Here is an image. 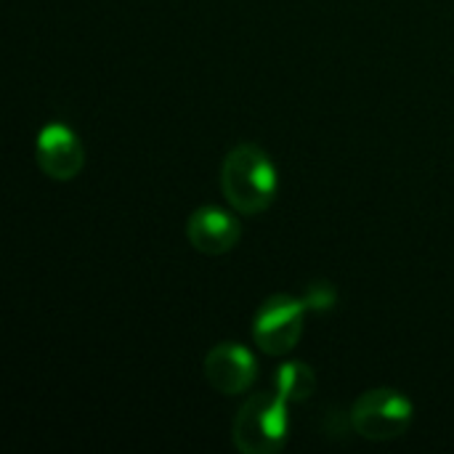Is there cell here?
Here are the masks:
<instances>
[{
	"instance_id": "obj_2",
	"label": "cell",
	"mask_w": 454,
	"mask_h": 454,
	"mask_svg": "<svg viewBox=\"0 0 454 454\" xmlns=\"http://www.w3.org/2000/svg\"><path fill=\"white\" fill-rule=\"evenodd\" d=\"M231 442L242 454H274L287 442V404L274 394L247 399L231 426Z\"/></svg>"
},
{
	"instance_id": "obj_4",
	"label": "cell",
	"mask_w": 454,
	"mask_h": 454,
	"mask_svg": "<svg viewBox=\"0 0 454 454\" xmlns=\"http://www.w3.org/2000/svg\"><path fill=\"white\" fill-rule=\"evenodd\" d=\"M303 301L293 295H271L253 319L255 346L269 356H287L303 335Z\"/></svg>"
},
{
	"instance_id": "obj_6",
	"label": "cell",
	"mask_w": 454,
	"mask_h": 454,
	"mask_svg": "<svg viewBox=\"0 0 454 454\" xmlns=\"http://www.w3.org/2000/svg\"><path fill=\"white\" fill-rule=\"evenodd\" d=\"M258 375L255 356L242 343H218L205 356V378L223 396L245 394Z\"/></svg>"
},
{
	"instance_id": "obj_1",
	"label": "cell",
	"mask_w": 454,
	"mask_h": 454,
	"mask_svg": "<svg viewBox=\"0 0 454 454\" xmlns=\"http://www.w3.org/2000/svg\"><path fill=\"white\" fill-rule=\"evenodd\" d=\"M221 189L237 213L258 215L277 197V168L258 144H239L223 157Z\"/></svg>"
},
{
	"instance_id": "obj_3",
	"label": "cell",
	"mask_w": 454,
	"mask_h": 454,
	"mask_svg": "<svg viewBox=\"0 0 454 454\" xmlns=\"http://www.w3.org/2000/svg\"><path fill=\"white\" fill-rule=\"evenodd\" d=\"M412 402L394 388H375L359 396L351 407L348 423L354 434L367 442H394L412 426Z\"/></svg>"
},
{
	"instance_id": "obj_9",
	"label": "cell",
	"mask_w": 454,
	"mask_h": 454,
	"mask_svg": "<svg viewBox=\"0 0 454 454\" xmlns=\"http://www.w3.org/2000/svg\"><path fill=\"white\" fill-rule=\"evenodd\" d=\"M335 301H338V290L330 285V282H311L306 295H303V306L306 311H314V314H327L335 309Z\"/></svg>"
},
{
	"instance_id": "obj_5",
	"label": "cell",
	"mask_w": 454,
	"mask_h": 454,
	"mask_svg": "<svg viewBox=\"0 0 454 454\" xmlns=\"http://www.w3.org/2000/svg\"><path fill=\"white\" fill-rule=\"evenodd\" d=\"M35 157L40 170L53 181H72L85 165V149L74 130L61 122H51L37 133Z\"/></svg>"
},
{
	"instance_id": "obj_8",
	"label": "cell",
	"mask_w": 454,
	"mask_h": 454,
	"mask_svg": "<svg viewBox=\"0 0 454 454\" xmlns=\"http://www.w3.org/2000/svg\"><path fill=\"white\" fill-rule=\"evenodd\" d=\"M274 388L277 396L290 407V404H303L314 396L317 391V375L306 362H287L277 370L274 375Z\"/></svg>"
},
{
	"instance_id": "obj_7",
	"label": "cell",
	"mask_w": 454,
	"mask_h": 454,
	"mask_svg": "<svg viewBox=\"0 0 454 454\" xmlns=\"http://www.w3.org/2000/svg\"><path fill=\"white\" fill-rule=\"evenodd\" d=\"M239 223L231 213L205 205L194 210L186 221V239L202 255H226L239 245Z\"/></svg>"
}]
</instances>
